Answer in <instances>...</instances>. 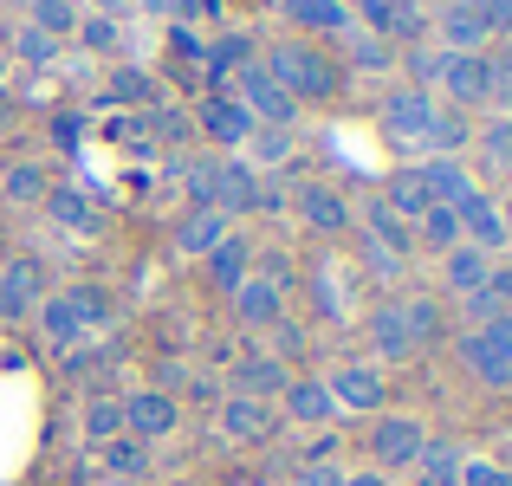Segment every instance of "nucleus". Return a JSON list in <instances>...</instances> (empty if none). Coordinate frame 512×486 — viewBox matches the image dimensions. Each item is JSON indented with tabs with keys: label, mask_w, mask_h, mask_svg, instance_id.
<instances>
[{
	"label": "nucleus",
	"mask_w": 512,
	"mask_h": 486,
	"mask_svg": "<svg viewBox=\"0 0 512 486\" xmlns=\"http://www.w3.org/2000/svg\"><path fill=\"white\" fill-rule=\"evenodd\" d=\"M260 72L273 78V85L286 91L292 104H318V98H331V91H338V65H331L325 52L299 46V39L273 46V52H266V65H260Z\"/></svg>",
	"instance_id": "nucleus-1"
},
{
	"label": "nucleus",
	"mask_w": 512,
	"mask_h": 486,
	"mask_svg": "<svg viewBox=\"0 0 512 486\" xmlns=\"http://www.w3.org/2000/svg\"><path fill=\"white\" fill-rule=\"evenodd\" d=\"M234 104H247L253 124H279V130H286L292 117H299V104H292L286 91H279L273 78L260 72V65H240V72H234Z\"/></svg>",
	"instance_id": "nucleus-2"
},
{
	"label": "nucleus",
	"mask_w": 512,
	"mask_h": 486,
	"mask_svg": "<svg viewBox=\"0 0 512 486\" xmlns=\"http://www.w3.org/2000/svg\"><path fill=\"white\" fill-rule=\"evenodd\" d=\"M331 389V409H350V415H383V376L370 363H344V370L325 376Z\"/></svg>",
	"instance_id": "nucleus-3"
},
{
	"label": "nucleus",
	"mask_w": 512,
	"mask_h": 486,
	"mask_svg": "<svg viewBox=\"0 0 512 486\" xmlns=\"http://www.w3.org/2000/svg\"><path fill=\"white\" fill-rule=\"evenodd\" d=\"M428 124H435V98L428 91H389L383 98V130L389 143H428Z\"/></svg>",
	"instance_id": "nucleus-4"
},
{
	"label": "nucleus",
	"mask_w": 512,
	"mask_h": 486,
	"mask_svg": "<svg viewBox=\"0 0 512 486\" xmlns=\"http://www.w3.org/2000/svg\"><path fill=\"white\" fill-rule=\"evenodd\" d=\"M422 441H428V428L415 415H376V428H370V448L383 467H415Z\"/></svg>",
	"instance_id": "nucleus-5"
},
{
	"label": "nucleus",
	"mask_w": 512,
	"mask_h": 486,
	"mask_svg": "<svg viewBox=\"0 0 512 486\" xmlns=\"http://www.w3.org/2000/svg\"><path fill=\"white\" fill-rule=\"evenodd\" d=\"M175 422H182V409H175V396H163V389L124 396V428L137 441H163V435H175Z\"/></svg>",
	"instance_id": "nucleus-6"
},
{
	"label": "nucleus",
	"mask_w": 512,
	"mask_h": 486,
	"mask_svg": "<svg viewBox=\"0 0 512 486\" xmlns=\"http://www.w3.org/2000/svg\"><path fill=\"white\" fill-rule=\"evenodd\" d=\"M292 208H299V221L318 227V234H344L350 227V201L331 182H299L292 188Z\"/></svg>",
	"instance_id": "nucleus-7"
},
{
	"label": "nucleus",
	"mask_w": 512,
	"mask_h": 486,
	"mask_svg": "<svg viewBox=\"0 0 512 486\" xmlns=\"http://www.w3.org/2000/svg\"><path fill=\"white\" fill-rule=\"evenodd\" d=\"M435 78L448 85L454 104H480V98H487V59H480V52H441Z\"/></svg>",
	"instance_id": "nucleus-8"
},
{
	"label": "nucleus",
	"mask_w": 512,
	"mask_h": 486,
	"mask_svg": "<svg viewBox=\"0 0 512 486\" xmlns=\"http://www.w3.org/2000/svg\"><path fill=\"white\" fill-rule=\"evenodd\" d=\"M253 201H260V175H253V162H214V208L234 221V214H247Z\"/></svg>",
	"instance_id": "nucleus-9"
},
{
	"label": "nucleus",
	"mask_w": 512,
	"mask_h": 486,
	"mask_svg": "<svg viewBox=\"0 0 512 486\" xmlns=\"http://www.w3.org/2000/svg\"><path fill=\"white\" fill-rule=\"evenodd\" d=\"M234 312H240V324H253V331H266V324H286L279 279H240V286H234Z\"/></svg>",
	"instance_id": "nucleus-10"
},
{
	"label": "nucleus",
	"mask_w": 512,
	"mask_h": 486,
	"mask_svg": "<svg viewBox=\"0 0 512 486\" xmlns=\"http://www.w3.org/2000/svg\"><path fill=\"white\" fill-rule=\"evenodd\" d=\"M422 188H428V201H435V208H461L467 195H480L474 175H467L454 156H428L422 162Z\"/></svg>",
	"instance_id": "nucleus-11"
},
{
	"label": "nucleus",
	"mask_w": 512,
	"mask_h": 486,
	"mask_svg": "<svg viewBox=\"0 0 512 486\" xmlns=\"http://www.w3.org/2000/svg\"><path fill=\"white\" fill-rule=\"evenodd\" d=\"M195 117H201V130H208L214 143H247L253 137V117H247V104H234V98H201L195 104Z\"/></svg>",
	"instance_id": "nucleus-12"
},
{
	"label": "nucleus",
	"mask_w": 512,
	"mask_h": 486,
	"mask_svg": "<svg viewBox=\"0 0 512 486\" xmlns=\"http://www.w3.org/2000/svg\"><path fill=\"white\" fill-rule=\"evenodd\" d=\"M454 214H461V240H467V247H480V253L506 247V221H500V208H493L487 195H467Z\"/></svg>",
	"instance_id": "nucleus-13"
},
{
	"label": "nucleus",
	"mask_w": 512,
	"mask_h": 486,
	"mask_svg": "<svg viewBox=\"0 0 512 486\" xmlns=\"http://www.w3.org/2000/svg\"><path fill=\"white\" fill-rule=\"evenodd\" d=\"M279 396H286V415H292V422H305V428H318V422L338 415V409H331V389L318 383V376H299V383H286Z\"/></svg>",
	"instance_id": "nucleus-14"
},
{
	"label": "nucleus",
	"mask_w": 512,
	"mask_h": 486,
	"mask_svg": "<svg viewBox=\"0 0 512 486\" xmlns=\"http://www.w3.org/2000/svg\"><path fill=\"white\" fill-rule=\"evenodd\" d=\"M221 428L234 441H266V435H273V409L253 402V396H227L221 402Z\"/></svg>",
	"instance_id": "nucleus-15"
},
{
	"label": "nucleus",
	"mask_w": 512,
	"mask_h": 486,
	"mask_svg": "<svg viewBox=\"0 0 512 486\" xmlns=\"http://www.w3.org/2000/svg\"><path fill=\"white\" fill-rule=\"evenodd\" d=\"M461 467H467V454L454 448V441H435V435H428L422 454H415V474H422V486H461Z\"/></svg>",
	"instance_id": "nucleus-16"
},
{
	"label": "nucleus",
	"mask_w": 512,
	"mask_h": 486,
	"mask_svg": "<svg viewBox=\"0 0 512 486\" xmlns=\"http://www.w3.org/2000/svg\"><path fill=\"white\" fill-rule=\"evenodd\" d=\"M461 363L480 376V383H493V389H512V363H506L500 350L487 344V331H467V337H461Z\"/></svg>",
	"instance_id": "nucleus-17"
},
{
	"label": "nucleus",
	"mask_w": 512,
	"mask_h": 486,
	"mask_svg": "<svg viewBox=\"0 0 512 486\" xmlns=\"http://www.w3.org/2000/svg\"><path fill=\"white\" fill-rule=\"evenodd\" d=\"M487 279H493V253L467 247V240H461V247H448V292H461V299H467V292H480Z\"/></svg>",
	"instance_id": "nucleus-18"
},
{
	"label": "nucleus",
	"mask_w": 512,
	"mask_h": 486,
	"mask_svg": "<svg viewBox=\"0 0 512 486\" xmlns=\"http://www.w3.org/2000/svg\"><path fill=\"white\" fill-rule=\"evenodd\" d=\"M383 208L396 214V221H422V214L435 208V201H428V188H422V169H396V175H389Z\"/></svg>",
	"instance_id": "nucleus-19"
},
{
	"label": "nucleus",
	"mask_w": 512,
	"mask_h": 486,
	"mask_svg": "<svg viewBox=\"0 0 512 486\" xmlns=\"http://www.w3.org/2000/svg\"><path fill=\"white\" fill-rule=\"evenodd\" d=\"M286 20L305 33H350V7L344 0H286Z\"/></svg>",
	"instance_id": "nucleus-20"
},
{
	"label": "nucleus",
	"mask_w": 512,
	"mask_h": 486,
	"mask_svg": "<svg viewBox=\"0 0 512 486\" xmlns=\"http://www.w3.org/2000/svg\"><path fill=\"white\" fill-rule=\"evenodd\" d=\"M221 240H227V214L221 208H195L182 221V234H175V247H182V253H214Z\"/></svg>",
	"instance_id": "nucleus-21"
},
{
	"label": "nucleus",
	"mask_w": 512,
	"mask_h": 486,
	"mask_svg": "<svg viewBox=\"0 0 512 486\" xmlns=\"http://www.w3.org/2000/svg\"><path fill=\"white\" fill-rule=\"evenodd\" d=\"M441 39H448V52H480V46H487V20H480V7H448V13H441Z\"/></svg>",
	"instance_id": "nucleus-22"
},
{
	"label": "nucleus",
	"mask_w": 512,
	"mask_h": 486,
	"mask_svg": "<svg viewBox=\"0 0 512 486\" xmlns=\"http://www.w3.org/2000/svg\"><path fill=\"white\" fill-rule=\"evenodd\" d=\"M370 337H376L383 357H409V350H422V344H415V331H409V318H402V305H383V312L370 318Z\"/></svg>",
	"instance_id": "nucleus-23"
},
{
	"label": "nucleus",
	"mask_w": 512,
	"mask_h": 486,
	"mask_svg": "<svg viewBox=\"0 0 512 486\" xmlns=\"http://www.w3.org/2000/svg\"><path fill=\"white\" fill-rule=\"evenodd\" d=\"M292 376H286V363L279 357H247L240 363V396H253V402H266V396H279Z\"/></svg>",
	"instance_id": "nucleus-24"
},
{
	"label": "nucleus",
	"mask_w": 512,
	"mask_h": 486,
	"mask_svg": "<svg viewBox=\"0 0 512 486\" xmlns=\"http://www.w3.org/2000/svg\"><path fill=\"white\" fill-rule=\"evenodd\" d=\"M33 292H39V266L33 260H13L7 273H0V312L20 318L26 305H33Z\"/></svg>",
	"instance_id": "nucleus-25"
},
{
	"label": "nucleus",
	"mask_w": 512,
	"mask_h": 486,
	"mask_svg": "<svg viewBox=\"0 0 512 486\" xmlns=\"http://www.w3.org/2000/svg\"><path fill=\"white\" fill-rule=\"evenodd\" d=\"M39 324H46L52 344H78V337H85V318H78L72 292H59V299H39Z\"/></svg>",
	"instance_id": "nucleus-26"
},
{
	"label": "nucleus",
	"mask_w": 512,
	"mask_h": 486,
	"mask_svg": "<svg viewBox=\"0 0 512 486\" xmlns=\"http://www.w3.org/2000/svg\"><path fill=\"white\" fill-rule=\"evenodd\" d=\"M104 467H111L117 480H143V474H150V441H137V435L104 441Z\"/></svg>",
	"instance_id": "nucleus-27"
},
{
	"label": "nucleus",
	"mask_w": 512,
	"mask_h": 486,
	"mask_svg": "<svg viewBox=\"0 0 512 486\" xmlns=\"http://www.w3.org/2000/svg\"><path fill=\"white\" fill-rule=\"evenodd\" d=\"M46 208L59 227H72V234H91L98 227V214H91V201L78 195V188H46Z\"/></svg>",
	"instance_id": "nucleus-28"
},
{
	"label": "nucleus",
	"mask_w": 512,
	"mask_h": 486,
	"mask_svg": "<svg viewBox=\"0 0 512 486\" xmlns=\"http://www.w3.org/2000/svg\"><path fill=\"white\" fill-rule=\"evenodd\" d=\"M363 13H370L383 33H396V39H415V33H422V13H415L409 0H363Z\"/></svg>",
	"instance_id": "nucleus-29"
},
{
	"label": "nucleus",
	"mask_w": 512,
	"mask_h": 486,
	"mask_svg": "<svg viewBox=\"0 0 512 486\" xmlns=\"http://www.w3.org/2000/svg\"><path fill=\"white\" fill-rule=\"evenodd\" d=\"M363 234L376 240V247H389V253H409V221H396V214L376 201L370 214H363Z\"/></svg>",
	"instance_id": "nucleus-30"
},
{
	"label": "nucleus",
	"mask_w": 512,
	"mask_h": 486,
	"mask_svg": "<svg viewBox=\"0 0 512 486\" xmlns=\"http://www.w3.org/2000/svg\"><path fill=\"white\" fill-rule=\"evenodd\" d=\"M208 266H214V279H221V286H227V292H234V286H240V279H247V240H240V234H227V240H221V247H214V253H208Z\"/></svg>",
	"instance_id": "nucleus-31"
},
{
	"label": "nucleus",
	"mask_w": 512,
	"mask_h": 486,
	"mask_svg": "<svg viewBox=\"0 0 512 486\" xmlns=\"http://www.w3.org/2000/svg\"><path fill=\"white\" fill-rule=\"evenodd\" d=\"M0 188H7V201H46V169L39 162H7Z\"/></svg>",
	"instance_id": "nucleus-32"
},
{
	"label": "nucleus",
	"mask_w": 512,
	"mask_h": 486,
	"mask_svg": "<svg viewBox=\"0 0 512 486\" xmlns=\"http://www.w3.org/2000/svg\"><path fill=\"white\" fill-rule=\"evenodd\" d=\"M85 435L91 441H117V435H124V402H85Z\"/></svg>",
	"instance_id": "nucleus-33"
},
{
	"label": "nucleus",
	"mask_w": 512,
	"mask_h": 486,
	"mask_svg": "<svg viewBox=\"0 0 512 486\" xmlns=\"http://www.w3.org/2000/svg\"><path fill=\"white\" fill-rule=\"evenodd\" d=\"M467 305H474L480 318H500V312H512V273H493L480 292H467Z\"/></svg>",
	"instance_id": "nucleus-34"
},
{
	"label": "nucleus",
	"mask_w": 512,
	"mask_h": 486,
	"mask_svg": "<svg viewBox=\"0 0 512 486\" xmlns=\"http://www.w3.org/2000/svg\"><path fill=\"white\" fill-rule=\"evenodd\" d=\"M247 150H253V162H286V156H292V130H279V124H253Z\"/></svg>",
	"instance_id": "nucleus-35"
},
{
	"label": "nucleus",
	"mask_w": 512,
	"mask_h": 486,
	"mask_svg": "<svg viewBox=\"0 0 512 486\" xmlns=\"http://www.w3.org/2000/svg\"><path fill=\"white\" fill-rule=\"evenodd\" d=\"M78 26V13H72V0H33V33H46V39H59V33H72Z\"/></svg>",
	"instance_id": "nucleus-36"
},
{
	"label": "nucleus",
	"mask_w": 512,
	"mask_h": 486,
	"mask_svg": "<svg viewBox=\"0 0 512 486\" xmlns=\"http://www.w3.org/2000/svg\"><path fill=\"white\" fill-rule=\"evenodd\" d=\"M480 150H487V162H493L500 175H512V117H500V124L480 130Z\"/></svg>",
	"instance_id": "nucleus-37"
},
{
	"label": "nucleus",
	"mask_w": 512,
	"mask_h": 486,
	"mask_svg": "<svg viewBox=\"0 0 512 486\" xmlns=\"http://www.w3.org/2000/svg\"><path fill=\"white\" fill-rule=\"evenodd\" d=\"M402 318H409L415 344H428V337H441V305H435V299H402Z\"/></svg>",
	"instance_id": "nucleus-38"
},
{
	"label": "nucleus",
	"mask_w": 512,
	"mask_h": 486,
	"mask_svg": "<svg viewBox=\"0 0 512 486\" xmlns=\"http://www.w3.org/2000/svg\"><path fill=\"white\" fill-rule=\"evenodd\" d=\"M422 234L435 240L441 253H448V247H461V214H454V208H428V214H422Z\"/></svg>",
	"instance_id": "nucleus-39"
},
{
	"label": "nucleus",
	"mask_w": 512,
	"mask_h": 486,
	"mask_svg": "<svg viewBox=\"0 0 512 486\" xmlns=\"http://www.w3.org/2000/svg\"><path fill=\"white\" fill-rule=\"evenodd\" d=\"M467 137H474V130L461 124V111H435V124H428V143H435L441 156H448V150H461Z\"/></svg>",
	"instance_id": "nucleus-40"
},
{
	"label": "nucleus",
	"mask_w": 512,
	"mask_h": 486,
	"mask_svg": "<svg viewBox=\"0 0 512 486\" xmlns=\"http://www.w3.org/2000/svg\"><path fill=\"white\" fill-rule=\"evenodd\" d=\"M344 39H350V59H357L363 72H383V65H389V46H383V39H363L357 26H350Z\"/></svg>",
	"instance_id": "nucleus-41"
},
{
	"label": "nucleus",
	"mask_w": 512,
	"mask_h": 486,
	"mask_svg": "<svg viewBox=\"0 0 512 486\" xmlns=\"http://www.w3.org/2000/svg\"><path fill=\"white\" fill-rule=\"evenodd\" d=\"M461 486H512V467H500V461H467L461 467Z\"/></svg>",
	"instance_id": "nucleus-42"
},
{
	"label": "nucleus",
	"mask_w": 512,
	"mask_h": 486,
	"mask_svg": "<svg viewBox=\"0 0 512 486\" xmlns=\"http://www.w3.org/2000/svg\"><path fill=\"white\" fill-rule=\"evenodd\" d=\"M188 195H195V208H214V162H188Z\"/></svg>",
	"instance_id": "nucleus-43"
},
{
	"label": "nucleus",
	"mask_w": 512,
	"mask_h": 486,
	"mask_svg": "<svg viewBox=\"0 0 512 486\" xmlns=\"http://www.w3.org/2000/svg\"><path fill=\"white\" fill-rule=\"evenodd\" d=\"M52 52H59V39L33 33V26H26V33H20V59H26V65H52Z\"/></svg>",
	"instance_id": "nucleus-44"
},
{
	"label": "nucleus",
	"mask_w": 512,
	"mask_h": 486,
	"mask_svg": "<svg viewBox=\"0 0 512 486\" xmlns=\"http://www.w3.org/2000/svg\"><path fill=\"white\" fill-rule=\"evenodd\" d=\"M292 486H344L338 467H325V461H305L299 474H292Z\"/></svg>",
	"instance_id": "nucleus-45"
},
{
	"label": "nucleus",
	"mask_w": 512,
	"mask_h": 486,
	"mask_svg": "<svg viewBox=\"0 0 512 486\" xmlns=\"http://www.w3.org/2000/svg\"><path fill=\"white\" fill-rule=\"evenodd\" d=\"M78 39H85V46H98V52H111V46H117V26L98 13V20H85V26H78Z\"/></svg>",
	"instance_id": "nucleus-46"
},
{
	"label": "nucleus",
	"mask_w": 512,
	"mask_h": 486,
	"mask_svg": "<svg viewBox=\"0 0 512 486\" xmlns=\"http://www.w3.org/2000/svg\"><path fill=\"white\" fill-rule=\"evenodd\" d=\"M493 91H506V98H512V52L487 59V98H493Z\"/></svg>",
	"instance_id": "nucleus-47"
},
{
	"label": "nucleus",
	"mask_w": 512,
	"mask_h": 486,
	"mask_svg": "<svg viewBox=\"0 0 512 486\" xmlns=\"http://www.w3.org/2000/svg\"><path fill=\"white\" fill-rule=\"evenodd\" d=\"M117 98H124V104L150 98V78H143V72H117Z\"/></svg>",
	"instance_id": "nucleus-48"
},
{
	"label": "nucleus",
	"mask_w": 512,
	"mask_h": 486,
	"mask_svg": "<svg viewBox=\"0 0 512 486\" xmlns=\"http://www.w3.org/2000/svg\"><path fill=\"white\" fill-rule=\"evenodd\" d=\"M344 486H396L383 474V467H357V474H344Z\"/></svg>",
	"instance_id": "nucleus-49"
},
{
	"label": "nucleus",
	"mask_w": 512,
	"mask_h": 486,
	"mask_svg": "<svg viewBox=\"0 0 512 486\" xmlns=\"http://www.w3.org/2000/svg\"><path fill=\"white\" fill-rule=\"evenodd\" d=\"M500 221H506V240H512V201H506V208H500Z\"/></svg>",
	"instance_id": "nucleus-50"
},
{
	"label": "nucleus",
	"mask_w": 512,
	"mask_h": 486,
	"mask_svg": "<svg viewBox=\"0 0 512 486\" xmlns=\"http://www.w3.org/2000/svg\"><path fill=\"white\" fill-rule=\"evenodd\" d=\"M98 7H104V20H111V13H117V7H124V0H98Z\"/></svg>",
	"instance_id": "nucleus-51"
},
{
	"label": "nucleus",
	"mask_w": 512,
	"mask_h": 486,
	"mask_svg": "<svg viewBox=\"0 0 512 486\" xmlns=\"http://www.w3.org/2000/svg\"><path fill=\"white\" fill-rule=\"evenodd\" d=\"M7 111H13V98H7V91H0V117H7Z\"/></svg>",
	"instance_id": "nucleus-52"
}]
</instances>
